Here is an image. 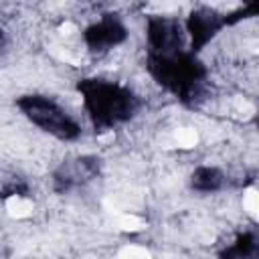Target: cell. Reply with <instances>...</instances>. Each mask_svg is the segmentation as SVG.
I'll use <instances>...</instances> for the list:
<instances>
[{
    "label": "cell",
    "mask_w": 259,
    "mask_h": 259,
    "mask_svg": "<svg viewBox=\"0 0 259 259\" xmlns=\"http://www.w3.org/2000/svg\"><path fill=\"white\" fill-rule=\"evenodd\" d=\"M6 210L14 219H26L32 214V202L22 196H10L6 200Z\"/></svg>",
    "instance_id": "1"
},
{
    "label": "cell",
    "mask_w": 259,
    "mask_h": 259,
    "mask_svg": "<svg viewBox=\"0 0 259 259\" xmlns=\"http://www.w3.org/2000/svg\"><path fill=\"white\" fill-rule=\"evenodd\" d=\"M117 227L121 231H132L134 233V231H142L146 227V223L136 214H119L117 217Z\"/></svg>",
    "instance_id": "2"
},
{
    "label": "cell",
    "mask_w": 259,
    "mask_h": 259,
    "mask_svg": "<svg viewBox=\"0 0 259 259\" xmlns=\"http://www.w3.org/2000/svg\"><path fill=\"white\" fill-rule=\"evenodd\" d=\"M174 138H176V144L182 146V148H192V146H196V142H198V134H196L192 127H182V130H178Z\"/></svg>",
    "instance_id": "3"
},
{
    "label": "cell",
    "mask_w": 259,
    "mask_h": 259,
    "mask_svg": "<svg viewBox=\"0 0 259 259\" xmlns=\"http://www.w3.org/2000/svg\"><path fill=\"white\" fill-rule=\"evenodd\" d=\"M243 206H245V210H247L253 219H257V210H259V194H257L255 188H247V190H245V194H243Z\"/></svg>",
    "instance_id": "4"
},
{
    "label": "cell",
    "mask_w": 259,
    "mask_h": 259,
    "mask_svg": "<svg viewBox=\"0 0 259 259\" xmlns=\"http://www.w3.org/2000/svg\"><path fill=\"white\" fill-rule=\"evenodd\" d=\"M119 259H150V255L144 249H140V247H130V249L121 251Z\"/></svg>",
    "instance_id": "5"
},
{
    "label": "cell",
    "mask_w": 259,
    "mask_h": 259,
    "mask_svg": "<svg viewBox=\"0 0 259 259\" xmlns=\"http://www.w3.org/2000/svg\"><path fill=\"white\" fill-rule=\"evenodd\" d=\"M237 107H239L241 111H247V113L253 111V105H251L249 101H245V99H237Z\"/></svg>",
    "instance_id": "6"
},
{
    "label": "cell",
    "mask_w": 259,
    "mask_h": 259,
    "mask_svg": "<svg viewBox=\"0 0 259 259\" xmlns=\"http://www.w3.org/2000/svg\"><path fill=\"white\" fill-rule=\"evenodd\" d=\"M73 30H75V26H73L71 22H65V24L61 26V32H63V34H71Z\"/></svg>",
    "instance_id": "7"
}]
</instances>
